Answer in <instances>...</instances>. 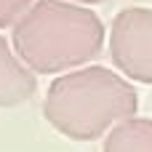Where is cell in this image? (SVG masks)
I'll list each match as a JSON object with an SVG mask.
<instances>
[{"mask_svg":"<svg viewBox=\"0 0 152 152\" xmlns=\"http://www.w3.org/2000/svg\"><path fill=\"white\" fill-rule=\"evenodd\" d=\"M35 5V0H0V29L16 27V21Z\"/></svg>","mask_w":152,"mask_h":152,"instance_id":"6","label":"cell"},{"mask_svg":"<svg viewBox=\"0 0 152 152\" xmlns=\"http://www.w3.org/2000/svg\"><path fill=\"white\" fill-rule=\"evenodd\" d=\"M104 43L102 19L67 0H37L13 27V51L29 72H72Z\"/></svg>","mask_w":152,"mask_h":152,"instance_id":"1","label":"cell"},{"mask_svg":"<svg viewBox=\"0 0 152 152\" xmlns=\"http://www.w3.org/2000/svg\"><path fill=\"white\" fill-rule=\"evenodd\" d=\"M102 152H152V120L150 118H128L115 126Z\"/></svg>","mask_w":152,"mask_h":152,"instance_id":"5","label":"cell"},{"mask_svg":"<svg viewBox=\"0 0 152 152\" xmlns=\"http://www.w3.org/2000/svg\"><path fill=\"white\" fill-rule=\"evenodd\" d=\"M139 107L136 88L107 67H80L48 86L43 115L67 139L91 142L110 134Z\"/></svg>","mask_w":152,"mask_h":152,"instance_id":"2","label":"cell"},{"mask_svg":"<svg viewBox=\"0 0 152 152\" xmlns=\"http://www.w3.org/2000/svg\"><path fill=\"white\" fill-rule=\"evenodd\" d=\"M110 53L115 67L139 83H152V8H123L110 32Z\"/></svg>","mask_w":152,"mask_h":152,"instance_id":"3","label":"cell"},{"mask_svg":"<svg viewBox=\"0 0 152 152\" xmlns=\"http://www.w3.org/2000/svg\"><path fill=\"white\" fill-rule=\"evenodd\" d=\"M67 3H75V5H77V3H83V5H91V3H102V0H67Z\"/></svg>","mask_w":152,"mask_h":152,"instance_id":"7","label":"cell"},{"mask_svg":"<svg viewBox=\"0 0 152 152\" xmlns=\"http://www.w3.org/2000/svg\"><path fill=\"white\" fill-rule=\"evenodd\" d=\"M35 72L24 67V61L0 35V107H19L29 102L35 96Z\"/></svg>","mask_w":152,"mask_h":152,"instance_id":"4","label":"cell"}]
</instances>
